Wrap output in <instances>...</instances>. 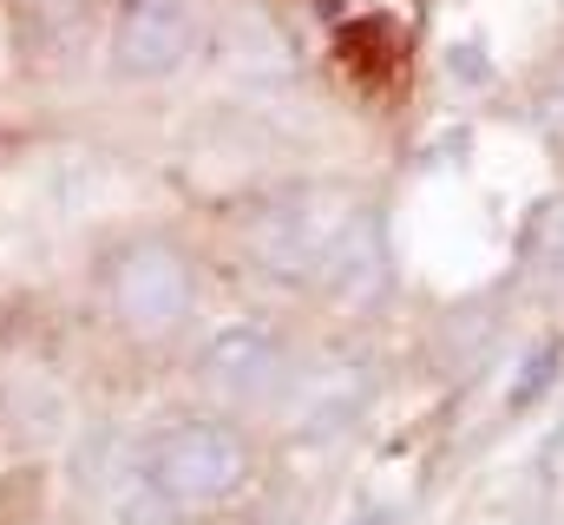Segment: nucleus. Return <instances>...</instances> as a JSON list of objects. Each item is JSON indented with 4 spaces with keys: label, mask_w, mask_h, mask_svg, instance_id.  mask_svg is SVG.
I'll return each mask as SVG.
<instances>
[{
    "label": "nucleus",
    "mask_w": 564,
    "mask_h": 525,
    "mask_svg": "<svg viewBox=\"0 0 564 525\" xmlns=\"http://www.w3.org/2000/svg\"><path fill=\"white\" fill-rule=\"evenodd\" d=\"M558 368H564V349H558V342H539V349L525 355V368H519V382L506 388V407H512V414H525V407H532L539 394H545L552 382H558Z\"/></svg>",
    "instance_id": "obj_6"
},
{
    "label": "nucleus",
    "mask_w": 564,
    "mask_h": 525,
    "mask_svg": "<svg viewBox=\"0 0 564 525\" xmlns=\"http://www.w3.org/2000/svg\"><path fill=\"white\" fill-rule=\"evenodd\" d=\"M106 302H112V315H119L126 335L164 342L197 309V269H191V257L177 244H164V237H132L112 257V269H106Z\"/></svg>",
    "instance_id": "obj_2"
},
{
    "label": "nucleus",
    "mask_w": 564,
    "mask_h": 525,
    "mask_svg": "<svg viewBox=\"0 0 564 525\" xmlns=\"http://www.w3.org/2000/svg\"><path fill=\"white\" fill-rule=\"evenodd\" d=\"M197 375H204V388L217 394V400H230V407H263V400H276L289 388V349H282L276 329H263V322H230V329H217L210 342H204V362H197Z\"/></svg>",
    "instance_id": "obj_4"
},
{
    "label": "nucleus",
    "mask_w": 564,
    "mask_h": 525,
    "mask_svg": "<svg viewBox=\"0 0 564 525\" xmlns=\"http://www.w3.org/2000/svg\"><path fill=\"white\" fill-rule=\"evenodd\" d=\"M197 13L184 7V0H126L119 7V20H112V40H106V53H112V73L119 79H171V73H184L191 66V53H197Z\"/></svg>",
    "instance_id": "obj_3"
},
{
    "label": "nucleus",
    "mask_w": 564,
    "mask_h": 525,
    "mask_svg": "<svg viewBox=\"0 0 564 525\" xmlns=\"http://www.w3.org/2000/svg\"><path fill=\"white\" fill-rule=\"evenodd\" d=\"M361 525H394V513H368Z\"/></svg>",
    "instance_id": "obj_8"
},
{
    "label": "nucleus",
    "mask_w": 564,
    "mask_h": 525,
    "mask_svg": "<svg viewBox=\"0 0 564 525\" xmlns=\"http://www.w3.org/2000/svg\"><path fill=\"white\" fill-rule=\"evenodd\" d=\"M171 519H177V506H171L144 473H132L126 493H119V525H171Z\"/></svg>",
    "instance_id": "obj_7"
},
{
    "label": "nucleus",
    "mask_w": 564,
    "mask_h": 525,
    "mask_svg": "<svg viewBox=\"0 0 564 525\" xmlns=\"http://www.w3.org/2000/svg\"><path fill=\"white\" fill-rule=\"evenodd\" d=\"M139 473L177 513H191V506L230 500L250 480V447H243V433L230 420H177L144 447Z\"/></svg>",
    "instance_id": "obj_1"
},
{
    "label": "nucleus",
    "mask_w": 564,
    "mask_h": 525,
    "mask_svg": "<svg viewBox=\"0 0 564 525\" xmlns=\"http://www.w3.org/2000/svg\"><path fill=\"white\" fill-rule=\"evenodd\" d=\"M322 276H328V289H335V296H348V302H361V296H375V289H381V276H388V250H381L375 217H341V224L328 231Z\"/></svg>",
    "instance_id": "obj_5"
}]
</instances>
